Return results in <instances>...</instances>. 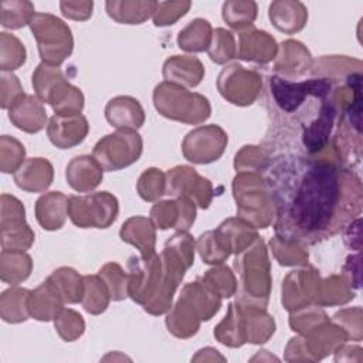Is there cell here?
I'll list each match as a JSON object with an SVG mask.
<instances>
[{"mask_svg": "<svg viewBox=\"0 0 363 363\" xmlns=\"http://www.w3.org/2000/svg\"><path fill=\"white\" fill-rule=\"evenodd\" d=\"M264 172L281 238L312 245L340 233L362 213L360 177L335 160L285 155L269 159Z\"/></svg>", "mask_w": 363, "mask_h": 363, "instance_id": "cell-1", "label": "cell"}, {"mask_svg": "<svg viewBox=\"0 0 363 363\" xmlns=\"http://www.w3.org/2000/svg\"><path fill=\"white\" fill-rule=\"evenodd\" d=\"M128 295L150 315L169 312L174 291L190 265L170 247L150 258L130 257Z\"/></svg>", "mask_w": 363, "mask_h": 363, "instance_id": "cell-2", "label": "cell"}, {"mask_svg": "<svg viewBox=\"0 0 363 363\" xmlns=\"http://www.w3.org/2000/svg\"><path fill=\"white\" fill-rule=\"evenodd\" d=\"M234 268L238 274L240 288L237 302L267 308L271 294V264L265 242L258 237L250 247L237 254Z\"/></svg>", "mask_w": 363, "mask_h": 363, "instance_id": "cell-3", "label": "cell"}, {"mask_svg": "<svg viewBox=\"0 0 363 363\" xmlns=\"http://www.w3.org/2000/svg\"><path fill=\"white\" fill-rule=\"evenodd\" d=\"M237 217L254 228H267L274 223V206L265 177L257 172H241L233 180Z\"/></svg>", "mask_w": 363, "mask_h": 363, "instance_id": "cell-4", "label": "cell"}, {"mask_svg": "<svg viewBox=\"0 0 363 363\" xmlns=\"http://www.w3.org/2000/svg\"><path fill=\"white\" fill-rule=\"evenodd\" d=\"M153 104L162 116L187 125L203 123L211 115L210 102L204 95L167 81L156 85Z\"/></svg>", "mask_w": 363, "mask_h": 363, "instance_id": "cell-5", "label": "cell"}, {"mask_svg": "<svg viewBox=\"0 0 363 363\" xmlns=\"http://www.w3.org/2000/svg\"><path fill=\"white\" fill-rule=\"evenodd\" d=\"M30 28L43 62L58 67L71 55L74 38L71 28L61 18L50 13H35Z\"/></svg>", "mask_w": 363, "mask_h": 363, "instance_id": "cell-6", "label": "cell"}, {"mask_svg": "<svg viewBox=\"0 0 363 363\" xmlns=\"http://www.w3.org/2000/svg\"><path fill=\"white\" fill-rule=\"evenodd\" d=\"M347 342L346 332L335 322L325 320L311 330L289 339L285 360H320Z\"/></svg>", "mask_w": 363, "mask_h": 363, "instance_id": "cell-7", "label": "cell"}, {"mask_svg": "<svg viewBox=\"0 0 363 363\" xmlns=\"http://www.w3.org/2000/svg\"><path fill=\"white\" fill-rule=\"evenodd\" d=\"M336 82L337 81L320 77L303 81H291L278 75H271L268 79V88L277 109L288 118L309 98L330 95Z\"/></svg>", "mask_w": 363, "mask_h": 363, "instance_id": "cell-8", "label": "cell"}, {"mask_svg": "<svg viewBox=\"0 0 363 363\" xmlns=\"http://www.w3.org/2000/svg\"><path fill=\"white\" fill-rule=\"evenodd\" d=\"M118 213V199L109 191L68 197V217L79 228H108Z\"/></svg>", "mask_w": 363, "mask_h": 363, "instance_id": "cell-9", "label": "cell"}, {"mask_svg": "<svg viewBox=\"0 0 363 363\" xmlns=\"http://www.w3.org/2000/svg\"><path fill=\"white\" fill-rule=\"evenodd\" d=\"M143 152L140 135L132 129H118L99 139L92 156L106 172H116L135 163Z\"/></svg>", "mask_w": 363, "mask_h": 363, "instance_id": "cell-10", "label": "cell"}, {"mask_svg": "<svg viewBox=\"0 0 363 363\" xmlns=\"http://www.w3.org/2000/svg\"><path fill=\"white\" fill-rule=\"evenodd\" d=\"M217 88L230 104L247 106L259 96L262 77L255 69H247L240 64H230L218 74Z\"/></svg>", "mask_w": 363, "mask_h": 363, "instance_id": "cell-11", "label": "cell"}, {"mask_svg": "<svg viewBox=\"0 0 363 363\" xmlns=\"http://www.w3.org/2000/svg\"><path fill=\"white\" fill-rule=\"evenodd\" d=\"M34 231L26 223L23 203L10 194H1L0 242L3 250L26 251L34 242Z\"/></svg>", "mask_w": 363, "mask_h": 363, "instance_id": "cell-12", "label": "cell"}, {"mask_svg": "<svg viewBox=\"0 0 363 363\" xmlns=\"http://www.w3.org/2000/svg\"><path fill=\"white\" fill-rule=\"evenodd\" d=\"M228 143V135L218 125H203L190 130L183 142V156L196 164L218 160Z\"/></svg>", "mask_w": 363, "mask_h": 363, "instance_id": "cell-13", "label": "cell"}, {"mask_svg": "<svg viewBox=\"0 0 363 363\" xmlns=\"http://www.w3.org/2000/svg\"><path fill=\"white\" fill-rule=\"evenodd\" d=\"M166 194L186 197L200 208H208L213 200V184L190 166H176L166 173Z\"/></svg>", "mask_w": 363, "mask_h": 363, "instance_id": "cell-14", "label": "cell"}, {"mask_svg": "<svg viewBox=\"0 0 363 363\" xmlns=\"http://www.w3.org/2000/svg\"><path fill=\"white\" fill-rule=\"evenodd\" d=\"M319 271L311 265L289 272L282 282V305L288 312H294L303 306L315 305L319 285Z\"/></svg>", "mask_w": 363, "mask_h": 363, "instance_id": "cell-15", "label": "cell"}, {"mask_svg": "<svg viewBox=\"0 0 363 363\" xmlns=\"http://www.w3.org/2000/svg\"><path fill=\"white\" fill-rule=\"evenodd\" d=\"M150 220L159 230L187 231L196 220V204L186 197L159 201L150 210Z\"/></svg>", "mask_w": 363, "mask_h": 363, "instance_id": "cell-16", "label": "cell"}, {"mask_svg": "<svg viewBox=\"0 0 363 363\" xmlns=\"http://www.w3.org/2000/svg\"><path fill=\"white\" fill-rule=\"evenodd\" d=\"M277 52L278 44L269 33L257 30L252 26L238 31V58L255 64H268L275 60Z\"/></svg>", "mask_w": 363, "mask_h": 363, "instance_id": "cell-17", "label": "cell"}, {"mask_svg": "<svg viewBox=\"0 0 363 363\" xmlns=\"http://www.w3.org/2000/svg\"><path fill=\"white\" fill-rule=\"evenodd\" d=\"M312 62L313 61L309 50L301 41L285 40L278 47V52L275 57V75L294 81V78L302 77L309 72Z\"/></svg>", "mask_w": 363, "mask_h": 363, "instance_id": "cell-18", "label": "cell"}, {"mask_svg": "<svg viewBox=\"0 0 363 363\" xmlns=\"http://www.w3.org/2000/svg\"><path fill=\"white\" fill-rule=\"evenodd\" d=\"M89 130L88 121L84 115L62 116L54 115L47 125L48 139L58 149H71L84 142Z\"/></svg>", "mask_w": 363, "mask_h": 363, "instance_id": "cell-19", "label": "cell"}, {"mask_svg": "<svg viewBox=\"0 0 363 363\" xmlns=\"http://www.w3.org/2000/svg\"><path fill=\"white\" fill-rule=\"evenodd\" d=\"M105 118L116 129L138 130L145 123V111L136 98L119 95L112 98L105 106Z\"/></svg>", "mask_w": 363, "mask_h": 363, "instance_id": "cell-20", "label": "cell"}, {"mask_svg": "<svg viewBox=\"0 0 363 363\" xmlns=\"http://www.w3.org/2000/svg\"><path fill=\"white\" fill-rule=\"evenodd\" d=\"M67 183L78 193H86L99 186L104 179V169L94 156L81 155L71 159L65 169Z\"/></svg>", "mask_w": 363, "mask_h": 363, "instance_id": "cell-21", "label": "cell"}, {"mask_svg": "<svg viewBox=\"0 0 363 363\" xmlns=\"http://www.w3.org/2000/svg\"><path fill=\"white\" fill-rule=\"evenodd\" d=\"M16 184L30 193L45 191L54 179V167L44 157L27 159L14 173Z\"/></svg>", "mask_w": 363, "mask_h": 363, "instance_id": "cell-22", "label": "cell"}, {"mask_svg": "<svg viewBox=\"0 0 363 363\" xmlns=\"http://www.w3.org/2000/svg\"><path fill=\"white\" fill-rule=\"evenodd\" d=\"M121 240L136 247L142 258H150L156 254V227L150 218L135 216L128 218L119 231Z\"/></svg>", "mask_w": 363, "mask_h": 363, "instance_id": "cell-23", "label": "cell"}, {"mask_svg": "<svg viewBox=\"0 0 363 363\" xmlns=\"http://www.w3.org/2000/svg\"><path fill=\"white\" fill-rule=\"evenodd\" d=\"M64 303L65 302L62 301L50 278H47L30 292L27 302L30 316L41 322L54 320L64 309Z\"/></svg>", "mask_w": 363, "mask_h": 363, "instance_id": "cell-24", "label": "cell"}, {"mask_svg": "<svg viewBox=\"0 0 363 363\" xmlns=\"http://www.w3.org/2000/svg\"><path fill=\"white\" fill-rule=\"evenodd\" d=\"M204 77L203 62L194 55H173L163 64V78L182 86H197Z\"/></svg>", "mask_w": 363, "mask_h": 363, "instance_id": "cell-25", "label": "cell"}, {"mask_svg": "<svg viewBox=\"0 0 363 363\" xmlns=\"http://www.w3.org/2000/svg\"><path fill=\"white\" fill-rule=\"evenodd\" d=\"M9 118L23 132L37 133L45 126L47 112L37 96L26 94L9 109Z\"/></svg>", "mask_w": 363, "mask_h": 363, "instance_id": "cell-26", "label": "cell"}, {"mask_svg": "<svg viewBox=\"0 0 363 363\" xmlns=\"http://www.w3.org/2000/svg\"><path fill=\"white\" fill-rule=\"evenodd\" d=\"M268 16L272 26L285 34L301 31L308 21V10L305 4L296 0L272 1L269 4Z\"/></svg>", "mask_w": 363, "mask_h": 363, "instance_id": "cell-27", "label": "cell"}, {"mask_svg": "<svg viewBox=\"0 0 363 363\" xmlns=\"http://www.w3.org/2000/svg\"><path fill=\"white\" fill-rule=\"evenodd\" d=\"M68 216V196L61 191H50L35 201V218L47 230H60Z\"/></svg>", "mask_w": 363, "mask_h": 363, "instance_id": "cell-28", "label": "cell"}, {"mask_svg": "<svg viewBox=\"0 0 363 363\" xmlns=\"http://www.w3.org/2000/svg\"><path fill=\"white\" fill-rule=\"evenodd\" d=\"M156 7L157 1L153 0H123L105 3L108 16L121 24H142L147 18L153 17Z\"/></svg>", "mask_w": 363, "mask_h": 363, "instance_id": "cell-29", "label": "cell"}, {"mask_svg": "<svg viewBox=\"0 0 363 363\" xmlns=\"http://www.w3.org/2000/svg\"><path fill=\"white\" fill-rule=\"evenodd\" d=\"M180 298L184 299L203 320H210L221 306V298L211 292L199 278L183 286Z\"/></svg>", "mask_w": 363, "mask_h": 363, "instance_id": "cell-30", "label": "cell"}, {"mask_svg": "<svg viewBox=\"0 0 363 363\" xmlns=\"http://www.w3.org/2000/svg\"><path fill=\"white\" fill-rule=\"evenodd\" d=\"M214 337L230 347H240L247 343L245 320L238 302L228 305L224 319L214 329Z\"/></svg>", "mask_w": 363, "mask_h": 363, "instance_id": "cell-31", "label": "cell"}, {"mask_svg": "<svg viewBox=\"0 0 363 363\" xmlns=\"http://www.w3.org/2000/svg\"><path fill=\"white\" fill-rule=\"evenodd\" d=\"M216 230L231 251V254L235 255L250 247L259 237L257 228L238 217L224 220Z\"/></svg>", "mask_w": 363, "mask_h": 363, "instance_id": "cell-32", "label": "cell"}, {"mask_svg": "<svg viewBox=\"0 0 363 363\" xmlns=\"http://www.w3.org/2000/svg\"><path fill=\"white\" fill-rule=\"evenodd\" d=\"M201 319L197 312L179 296L177 302L169 309L166 318L167 330L180 339H187L199 332Z\"/></svg>", "mask_w": 363, "mask_h": 363, "instance_id": "cell-33", "label": "cell"}, {"mask_svg": "<svg viewBox=\"0 0 363 363\" xmlns=\"http://www.w3.org/2000/svg\"><path fill=\"white\" fill-rule=\"evenodd\" d=\"M45 104H50L52 106L55 115H81L84 109V95L79 88L71 85L64 78L51 89Z\"/></svg>", "mask_w": 363, "mask_h": 363, "instance_id": "cell-34", "label": "cell"}, {"mask_svg": "<svg viewBox=\"0 0 363 363\" xmlns=\"http://www.w3.org/2000/svg\"><path fill=\"white\" fill-rule=\"evenodd\" d=\"M242 309L244 320H245V333L247 342L254 345L265 343L275 332V320L265 311V308L242 305L238 302Z\"/></svg>", "mask_w": 363, "mask_h": 363, "instance_id": "cell-35", "label": "cell"}, {"mask_svg": "<svg viewBox=\"0 0 363 363\" xmlns=\"http://www.w3.org/2000/svg\"><path fill=\"white\" fill-rule=\"evenodd\" d=\"M362 61L345 55H325L312 62L311 72L320 78L333 81L345 79L352 72H362Z\"/></svg>", "mask_w": 363, "mask_h": 363, "instance_id": "cell-36", "label": "cell"}, {"mask_svg": "<svg viewBox=\"0 0 363 363\" xmlns=\"http://www.w3.org/2000/svg\"><path fill=\"white\" fill-rule=\"evenodd\" d=\"M33 261L24 251L1 250L0 254V277L3 282L17 285L30 277Z\"/></svg>", "mask_w": 363, "mask_h": 363, "instance_id": "cell-37", "label": "cell"}, {"mask_svg": "<svg viewBox=\"0 0 363 363\" xmlns=\"http://www.w3.org/2000/svg\"><path fill=\"white\" fill-rule=\"evenodd\" d=\"M213 37V27L204 18H194L177 35V45L187 52L207 51Z\"/></svg>", "mask_w": 363, "mask_h": 363, "instance_id": "cell-38", "label": "cell"}, {"mask_svg": "<svg viewBox=\"0 0 363 363\" xmlns=\"http://www.w3.org/2000/svg\"><path fill=\"white\" fill-rule=\"evenodd\" d=\"M28 289L14 286L4 291L0 296V315L4 322L20 323L30 318L28 312Z\"/></svg>", "mask_w": 363, "mask_h": 363, "instance_id": "cell-39", "label": "cell"}, {"mask_svg": "<svg viewBox=\"0 0 363 363\" xmlns=\"http://www.w3.org/2000/svg\"><path fill=\"white\" fill-rule=\"evenodd\" d=\"M356 294L342 275H330L328 278L320 279L319 292L315 305L316 306H336L345 305L354 299Z\"/></svg>", "mask_w": 363, "mask_h": 363, "instance_id": "cell-40", "label": "cell"}, {"mask_svg": "<svg viewBox=\"0 0 363 363\" xmlns=\"http://www.w3.org/2000/svg\"><path fill=\"white\" fill-rule=\"evenodd\" d=\"M65 303H78L84 296V277L69 267H61L48 277Z\"/></svg>", "mask_w": 363, "mask_h": 363, "instance_id": "cell-41", "label": "cell"}, {"mask_svg": "<svg viewBox=\"0 0 363 363\" xmlns=\"http://www.w3.org/2000/svg\"><path fill=\"white\" fill-rule=\"evenodd\" d=\"M111 299V292L99 275L84 277V296L81 303L88 313L99 315L105 312Z\"/></svg>", "mask_w": 363, "mask_h": 363, "instance_id": "cell-42", "label": "cell"}, {"mask_svg": "<svg viewBox=\"0 0 363 363\" xmlns=\"http://www.w3.org/2000/svg\"><path fill=\"white\" fill-rule=\"evenodd\" d=\"M199 279L216 295L223 298H230L237 292V279L234 272L227 265H216L207 269Z\"/></svg>", "mask_w": 363, "mask_h": 363, "instance_id": "cell-43", "label": "cell"}, {"mask_svg": "<svg viewBox=\"0 0 363 363\" xmlns=\"http://www.w3.org/2000/svg\"><path fill=\"white\" fill-rule=\"evenodd\" d=\"M269 247L272 250L275 259L284 267H296L308 264V250L305 248V245L299 242L274 235L269 240Z\"/></svg>", "mask_w": 363, "mask_h": 363, "instance_id": "cell-44", "label": "cell"}, {"mask_svg": "<svg viewBox=\"0 0 363 363\" xmlns=\"http://www.w3.org/2000/svg\"><path fill=\"white\" fill-rule=\"evenodd\" d=\"M258 14L255 1H225L223 4V18L235 31L251 27Z\"/></svg>", "mask_w": 363, "mask_h": 363, "instance_id": "cell-45", "label": "cell"}, {"mask_svg": "<svg viewBox=\"0 0 363 363\" xmlns=\"http://www.w3.org/2000/svg\"><path fill=\"white\" fill-rule=\"evenodd\" d=\"M35 14L31 1H1L0 3V23L6 28L17 30L30 26Z\"/></svg>", "mask_w": 363, "mask_h": 363, "instance_id": "cell-46", "label": "cell"}, {"mask_svg": "<svg viewBox=\"0 0 363 363\" xmlns=\"http://www.w3.org/2000/svg\"><path fill=\"white\" fill-rule=\"evenodd\" d=\"M197 251L206 264L218 265L223 264L230 255L231 251L217 233V230H210L203 233L197 240Z\"/></svg>", "mask_w": 363, "mask_h": 363, "instance_id": "cell-47", "label": "cell"}, {"mask_svg": "<svg viewBox=\"0 0 363 363\" xmlns=\"http://www.w3.org/2000/svg\"><path fill=\"white\" fill-rule=\"evenodd\" d=\"M26 62V48L13 34H0V68L1 72L17 69Z\"/></svg>", "mask_w": 363, "mask_h": 363, "instance_id": "cell-48", "label": "cell"}, {"mask_svg": "<svg viewBox=\"0 0 363 363\" xmlns=\"http://www.w3.org/2000/svg\"><path fill=\"white\" fill-rule=\"evenodd\" d=\"M207 52L211 61L216 64H225L237 58V44L233 33L225 28L213 30L211 43Z\"/></svg>", "mask_w": 363, "mask_h": 363, "instance_id": "cell-49", "label": "cell"}, {"mask_svg": "<svg viewBox=\"0 0 363 363\" xmlns=\"http://www.w3.org/2000/svg\"><path fill=\"white\" fill-rule=\"evenodd\" d=\"M98 275L105 281L111 298L113 301H123L128 298V282H129V274L122 269V267L116 262H108L105 264Z\"/></svg>", "mask_w": 363, "mask_h": 363, "instance_id": "cell-50", "label": "cell"}, {"mask_svg": "<svg viewBox=\"0 0 363 363\" xmlns=\"http://www.w3.org/2000/svg\"><path fill=\"white\" fill-rule=\"evenodd\" d=\"M136 190L145 201L157 200L166 194V173L156 167L146 169L138 180Z\"/></svg>", "mask_w": 363, "mask_h": 363, "instance_id": "cell-51", "label": "cell"}, {"mask_svg": "<svg viewBox=\"0 0 363 363\" xmlns=\"http://www.w3.org/2000/svg\"><path fill=\"white\" fill-rule=\"evenodd\" d=\"M64 78L65 77L58 67L41 62L33 72V88L37 94V98L45 104L51 89Z\"/></svg>", "mask_w": 363, "mask_h": 363, "instance_id": "cell-52", "label": "cell"}, {"mask_svg": "<svg viewBox=\"0 0 363 363\" xmlns=\"http://www.w3.org/2000/svg\"><path fill=\"white\" fill-rule=\"evenodd\" d=\"M24 145L13 136L3 135L0 139V167L3 173H14L26 160Z\"/></svg>", "mask_w": 363, "mask_h": 363, "instance_id": "cell-53", "label": "cell"}, {"mask_svg": "<svg viewBox=\"0 0 363 363\" xmlns=\"http://www.w3.org/2000/svg\"><path fill=\"white\" fill-rule=\"evenodd\" d=\"M55 330L65 342H74L82 336L85 330V320L74 309H62L61 313L54 319Z\"/></svg>", "mask_w": 363, "mask_h": 363, "instance_id": "cell-54", "label": "cell"}, {"mask_svg": "<svg viewBox=\"0 0 363 363\" xmlns=\"http://www.w3.org/2000/svg\"><path fill=\"white\" fill-rule=\"evenodd\" d=\"M268 160H269L268 153L262 147L247 145L240 152H237L234 159V167L238 173L241 172L259 173V170L262 172L265 169Z\"/></svg>", "mask_w": 363, "mask_h": 363, "instance_id": "cell-55", "label": "cell"}, {"mask_svg": "<svg viewBox=\"0 0 363 363\" xmlns=\"http://www.w3.org/2000/svg\"><path fill=\"white\" fill-rule=\"evenodd\" d=\"M333 322L347 335V340L360 342L363 337V313L360 306L346 308L333 315Z\"/></svg>", "mask_w": 363, "mask_h": 363, "instance_id": "cell-56", "label": "cell"}, {"mask_svg": "<svg viewBox=\"0 0 363 363\" xmlns=\"http://www.w3.org/2000/svg\"><path fill=\"white\" fill-rule=\"evenodd\" d=\"M191 7V1H157L156 11L153 14V24L156 27H166L174 24L180 17H183L189 9Z\"/></svg>", "mask_w": 363, "mask_h": 363, "instance_id": "cell-57", "label": "cell"}, {"mask_svg": "<svg viewBox=\"0 0 363 363\" xmlns=\"http://www.w3.org/2000/svg\"><path fill=\"white\" fill-rule=\"evenodd\" d=\"M1 108L10 109L16 102H18L26 94L21 88V84L16 75L11 72H1Z\"/></svg>", "mask_w": 363, "mask_h": 363, "instance_id": "cell-58", "label": "cell"}, {"mask_svg": "<svg viewBox=\"0 0 363 363\" xmlns=\"http://www.w3.org/2000/svg\"><path fill=\"white\" fill-rule=\"evenodd\" d=\"M60 9L67 18L84 21L92 16L94 3L92 1H61Z\"/></svg>", "mask_w": 363, "mask_h": 363, "instance_id": "cell-59", "label": "cell"}, {"mask_svg": "<svg viewBox=\"0 0 363 363\" xmlns=\"http://www.w3.org/2000/svg\"><path fill=\"white\" fill-rule=\"evenodd\" d=\"M343 279L352 289H359L360 286V255H349L346 264L343 265Z\"/></svg>", "mask_w": 363, "mask_h": 363, "instance_id": "cell-60", "label": "cell"}]
</instances>
